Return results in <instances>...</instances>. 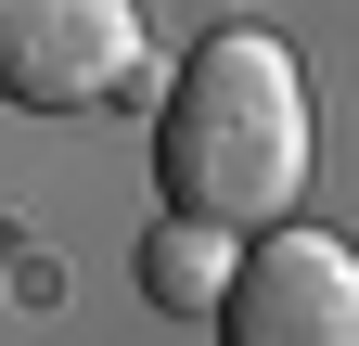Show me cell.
Returning <instances> with one entry per match:
<instances>
[{"instance_id":"6da1fadb","label":"cell","mask_w":359,"mask_h":346,"mask_svg":"<svg viewBox=\"0 0 359 346\" xmlns=\"http://www.w3.org/2000/svg\"><path fill=\"white\" fill-rule=\"evenodd\" d=\"M154 193L205 231H283L308 193V77L269 26H205L154 116Z\"/></svg>"},{"instance_id":"7a4b0ae2","label":"cell","mask_w":359,"mask_h":346,"mask_svg":"<svg viewBox=\"0 0 359 346\" xmlns=\"http://www.w3.org/2000/svg\"><path fill=\"white\" fill-rule=\"evenodd\" d=\"M0 103H26V116L154 103L142 0H0Z\"/></svg>"},{"instance_id":"3957f363","label":"cell","mask_w":359,"mask_h":346,"mask_svg":"<svg viewBox=\"0 0 359 346\" xmlns=\"http://www.w3.org/2000/svg\"><path fill=\"white\" fill-rule=\"evenodd\" d=\"M205 321H218V346H359V256L308 219L244 231Z\"/></svg>"},{"instance_id":"277c9868","label":"cell","mask_w":359,"mask_h":346,"mask_svg":"<svg viewBox=\"0 0 359 346\" xmlns=\"http://www.w3.org/2000/svg\"><path fill=\"white\" fill-rule=\"evenodd\" d=\"M218 282H231V231H205V219H154L142 231V295L167 321H205Z\"/></svg>"}]
</instances>
